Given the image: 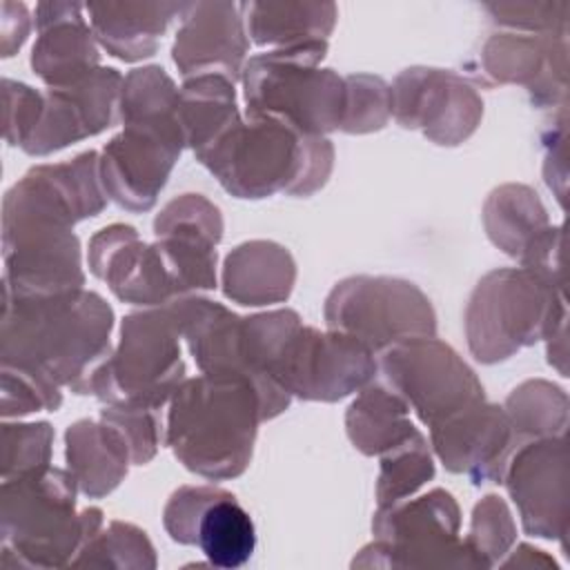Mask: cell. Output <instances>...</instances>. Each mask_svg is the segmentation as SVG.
Returning a JSON list of instances; mask_svg holds the SVG:
<instances>
[{
  "label": "cell",
  "mask_w": 570,
  "mask_h": 570,
  "mask_svg": "<svg viewBox=\"0 0 570 570\" xmlns=\"http://www.w3.org/2000/svg\"><path fill=\"white\" fill-rule=\"evenodd\" d=\"M114 309L96 292L13 296L2 305V363L24 365L60 387L89 394L96 367L111 352Z\"/></svg>",
  "instance_id": "6da1fadb"
},
{
  "label": "cell",
  "mask_w": 570,
  "mask_h": 570,
  "mask_svg": "<svg viewBox=\"0 0 570 570\" xmlns=\"http://www.w3.org/2000/svg\"><path fill=\"white\" fill-rule=\"evenodd\" d=\"M265 421L258 390L240 374L185 379L169 401L165 443L194 474L209 481L240 476Z\"/></svg>",
  "instance_id": "7a4b0ae2"
},
{
  "label": "cell",
  "mask_w": 570,
  "mask_h": 570,
  "mask_svg": "<svg viewBox=\"0 0 570 570\" xmlns=\"http://www.w3.org/2000/svg\"><path fill=\"white\" fill-rule=\"evenodd\" d=\"M196 160L236 198L312 196L332 174L334 145L325 136H303L285 122L247 116Z\"/></svg>",
  "instance_id": "3957f363"
},
{
  "label": "cell",
  "mask_w": 570,
  "mask_h": 570,
  "mask_svg": "<svg viewBox=\"0 0 570 570\" xmlns=\"http://www.w3.org/2000/svg\"><path fill=\"white\" fill-rule=\"evenodd\" d=\"M78 483L69 470H29L2 481V566L60 568L102 528V510H76Z\"/></svg>",
  "instance_id": "277c9868"
},
{
  "label": "cell",
  "mask_w": 570,
  "mask_h": 570,
  "mask_svg": "<svg viewBox=\"0 0 570 570\" xmlns=\"http://www.w3.org/2000/svg\"><path fill=\"white\" fill-rule=\"evenodd\" d=\"M327 40L267 49L247 58L243 96L249 118L285 122L303 136H325L341 129L345 116V76L321 67Z\"/></svg>",
  "instance_id": "5b68a950"
},
{
  "label": "cell",
  "mask_w": 570,
  "mask_h": 570,
  "mask_svg": "<svg viewBox=\"0 0 570 570\" xmlns=\"http://www.w3.org/2000/svg\"><path fill=\"white\" fill-rule=\"evenodd\" d=\"M568 318L566 292L525 267L488 272L465 307V338L479 363L492 365L546 341Z\"/></svg>",
  "instance_id": "8992f818"
},
{
  "label": "cell",
  "mask_w": 570,
  "mask_h": 570,
  "mask_svg": "<svg viewBox=\"0 0 570 570\" xmlns=\"http://www.w3.org/2000/svg\"><path fill=\"white\" fill-rule=\"evenodd\" d=\"M185 381L180 332L167 309L145 307L122 318L120 341L96 367L89 394L107 405L160 410Z\"/></svg>",
  "instance_id": "52a82bcc"
},
{
  "label": "cell",
  "mask_w": 570,
  "mask_h": 570,
  "mask_svg": "<svg viewBox=\"0 0 570 570\" xmlns=\"http://www.w3.org/2000/svg\"><path fill=\"white\" fill-rule=\"evenodd\" d=\"M459 503L443 488L376 508L374 541L354 557L352 568H483L459 539Z\"/></svg>",
  "instance_id": "ba28073f"
},
{
  "label": "cell",
  "mask_w": 570,
  "mask_h": 570,
  "mask_svg": "<svg viewBox=\"0 0 570 570\" xmlns=\"http://www.w3.org/2000/svg\"><path fill=\"white\" fill-rule=\"evenodd\" d=\"M327 330L367 345L376 356L394 343L436 336V314L419 285L396 276H347L325 298Z\"/></svg>",
  "instance_id": "9c48e42d"
},
{
  "label": "cell",
  "mask_w": 570,
  "mask_h": 570,
  "mask_svg": "<svg viewBox=\"0 0 570 570\" xmlns=\"http://www.w3.org/2000/svg\"><path fill=\"white\" fill-rule=\"evenodd\" d=\"M379 372L428 428L485 399L474 370L436 336L407 338L379 354Z\"/></svg>",
  "instance_id": "30bf717a"
},
{
  "label": "cell",
  "mask_w": 570,
  "mask_h": 570,
  "mask_svg": "<svg viewBox=\"0 0 570 570\" xmlns=\"http://www.w3.org/2000/svg\"><path fill=\"white\" fill-rule=\"evenodd\" d=\"M376 354L343 332L298 325L281 347L272 379L301 401H341L374 381Z\"/></svg>",
  "instance_id": "8fae6325"
},
{
  "label": "cell",
  "mask_w": 570,
  "mask_h": 570,
  "mask_svg": "<svg viewBox=\"0 0 570 570\" xmlns=\"http://www.w3.org/2000/svg\"><path fill=\"white\" fill-rule=\"evenodd\" d=\"M185 149L178 116L140 118L122 122L100 151V178L107 198L118 207L149 212Z\"/></svg>",
  "instance_id": "7c38bea8"
},
{
  "label": "cell",
  "mask_w": 570,
  "mask_h": 570,
  "mask_svg": "<svg viewBox=\"0 0 570 570\" xmlns=\"http://www.w3.org/2000/svg\"><path fill=\"white\" fill-rule=\"evenodd\" d=\"M392 91V116L403 129H416L441 147L465 142L483 118L479 91L456 71L439 67L403 69Z\"/></svg>",
  "instance_id": "4fadbf2b"
},
{
  "label": "cell",
  "mask_w": 570,
  "mask_h": 570,
  "mask_svg": "<svg viewBox=\"0 0 570 570\" xmlns=\"http://www.w3.org/2000/svg\"><path fill=\"white\" fill-rule=\"evenodd\" d=\"M163 525L171 541L198 546L209 566H245L256 548V528L238 499L218 485H183L165 510Z\"/></svg>",
  "instance_id": "5bb4252c"
},
{
  "label": "cell",
  "mask_w": 570,
  "mask_h": 570,
  "mask_svg": "<svg viewBox=\"0 0 570 570\" xmlns=\"http://www.w3.org/2000/svg\"><path fill=\"white\" fill-rule=\"evenodd\" d=\"M501 481L519 510L523 532L566 546L570 517L566 436L532 439L517 445Z\"/></svg>",
  "instance_id": "9a60e30c"
},
{
  "label": "cell",
  "mask_w": 570,
  "mask_h": 570,
  "mask_svg": "<svg viewBox=\"0 0 570 570\" xmlns=\"http://www.w3.org/2000/svg\"><path fill=\"white\" fill-rule=\"evenodd\" d=\"M122 80L118 69L98 67L71 85L42 91V114L20 149L29 156H49L116 125Z\"/></svg>",
  "instance_id": "2e32d148"
},
{
  "label": "cell",
  "mask_w": 570,
  "mask_h": 570,
  "mask_svg": "<svg viewBox=\"0 0 570 570\" xmlns=\"http://www.w3.org/2000/svg\"><path fill=\"white\" fill-rule=\"evenodd\" d=\"M479 80L523 85L534 107L566 109L568 33L494 31L479 53Z\"/></svg>",
  "instance_id": "e0dca14e"
},
{
  "label": "cell",
  "mask_w": 570,
  "mask_h": 570,
  "mask_svg": "<svg viewBox=\"0 0 570 570\" xmlns=\"http://www.w3.org/2000/svg\"><path fill=\"white\" fill-rule=\"evenodd\" d=\"M223 229L220 209L200 194H180L156 214V243L180 298L216 287V247Z\"/></svg>",
  "instance_id": "ac0fdd59"
},
{
  "label": "cell",
  "mask_w": 570,
  "mask_h": 570,
  "mask_svg": "<svg viewBox=\"0 0 570 570\" xmlns=\"http://www.w3.org/2000/svg\"><path fill=\"white\" fill-rule=\"evenodd\" d=\"M87 261L91 274L122 303L163 307L180 298L158 243H145L131 225L114 223L96 232Z\"/></svg>",
  "instance_id": "d6986e66"
},
{
  "label": "cell",
  "mask_w": 570,
  "mask_h": 570,
  "mask_svg": "<svg viewBox=\"0 0 570 570\" xmlns=\"http://www.w3.org/2000/svg\"><path fill=\"white\" fill-rule=\"evenodd\" d=\"M430 443L445 470L465 474L474 485L499 483L519 445L505 410L485 399L432 425Z\"/></svg>",
  "instance_id": "ffe728a7"
},
{
  "label": "cell",
  "mask_w": 570,
  "mask_h": 570,
  "mask_svg": "<svg viewBox=\"0 0 570 570\" xmlns=\"http://www.w3.org/2000/svg\"><path fill=\"white\" fill-rule=\"evenodd\" d=\"M249 38L243 9L236 2H187L171 47V60L180 76L218 73L240 80L247 62Z\"/></svg>",
  "instance_id": "44dd1931"
},
{
  "label": "cell",
  "mask_w": 570,
  "mask_h": 570,
  "mask_svg": "<svg viewBox=\"0 0 570 570\" xmlns=\"http://www.w3.org/2000/svg\"><path fill=\"white\" fill-rule=\"evenodd\" d=\"M36 29L31 69L47 87L71 85L100 67L98 40L85 18V4L40 2Z\"/></svg>",
  "instance_id": "7402d4cb"
},
{
  "label": "cell",
  "mask_w": 570,
  "mask_h": 570,
  "mask_svg": "<svg viewBox=\"0 0 570 570\" xmlns=\"http://www.w3.org/2000/svg\"><path fill=\"white\" fill-rule=\"evenodd\" d=\"M187 2H91L85 4L91 31L107 53L136 62L158 51L160 38Z\"/></svg>",
  "instance_id": "603a6c76"
},
{
  "label": "cell",
  "mask_w": 570,
  "mask_h": 570,
  "mask_svg": "<svg viewBox=\"0 0 570 570\" xmlns=\"http://www.w3.org/2000/svg\"><path fill=\"white\" fill-rule=\"evenodd\" d=\"M220 281L225 296L238 305L283 303L294 289L296 263L289 249L274 240H245L227 254Z\"/></svg>",
  "instance_id": "cb8c5ba5"
},
{
  "label": "cell",
  "mask_w": 570,
  "mask_h": 570,
  "mask_svg": "<svg viewBox=\"0 0 570 570\" xmlns=\"http://www.w3.org/2000/svg\"><path fill=\"white\" fill-rule=\"evenodd\" d=\"M65 459L78 490L89 499H100L127 476L131 452L111 423L80 419L65 432Z\"/></svg>",
  "instance_id": "d4e9b609"
},
{
  "label": "cell",
  "mask_w": 570,
  "mask_h": 570,
  "mask_svg": "<svg viewBox=\"0 0 570 570\" xmlns=\"http://www.w3.org/2000/svg\"><path fill=\"white\" fill-rule=\"evenodd\" d=\"M240 9L247 38L269 49L327 40L338 18L334 2H240Z\"/></svg>",
  "instance_id": "484cf974"
},
{
  "label": "cell",
  "mask_w": 570,
  "mask_h": 570,
  "mask_svg": "<svg viewBox=\"0 0 570 570\" xmlns=\"http://www.w3.org/2000/svg\"><path fill=\"white\" fill-rule=\"evenodd\" d=\"M178 120L185 147L196 154L214 145L240 120L234 82L218 73L187 78L178 94Z\"/></svg>",
  "instance_id": "4316f807"
},
{
  "label": "cell",
  "mask_w": 570,
  "mask_h": 570,
  "mask_svg": "<svg viewBox=\"0 0 570 570\" xmlns=\"http://www.w3.org/2000/svg\"><path fill=\"white\" fill-rule=\"evenodd\" d=\"M345 430L352 445L365 456L383 454L405 441L416 428L410 421L407 403L387 385L370 383L358 390L345 414Z\"/></svg>",
  "instance_id": "83f0119b"
},
{
  "label": "cell",
  "mask_w": 570,
  "mask_h": 570,
  "mask_svg": "<svg viewBox=\"0 0 570 570\" xmlns=\"http://www.w3.org/2000/svg\"><path fill=\"white\" fill-rule=\"evenodd\" d=\"M550 225L539 194L521 183H508L490 191L483 203L488 238L508 256L517 258Z\"/></svg>",
  "instance_id": "f1b7e54d"
},
{
  "label": "cell",
  "mask_w": 570,
  "mask_h": 570,
  "mask_svg": "<svg viewBox=\"0 0 570 570\" xmlns=\"http://www.w3.org/2000/svg\"><path fill=\"white\" fill-rule=\"evenodd\" d=\"M503 410L519 445L532 439L566 436L568 394L546 379H528L519 383L508 394Z\"/></svg>",
  "instance_id": "f546056e"
},
{
  "label": "cell",
  "mask_w": 570,
  "mask_h": 570,
  "mask_svg": "<svg viewBox=\"0 0 570 570\" xmlns=\"http://www.w3.org/2000/svg\"><path fill=\"white\" fill-rule=\"evenodd\" d=\"M434 476V461L425 436L414 430L405 441L381 454L376 476V508H390L410 499Z\"/></svg>",
  "instance_id": "4dcf8cb0"
},
{
  "label": "cell",
  "mask_w": 570,
  "mask_h": 570,
  "mask_svg": "<svg viewBox=\"0 0 570 570\" xmlns=\"http://www.w3.org/2000/svg\"><path fill=\"white\" fill-rule=\"evenodd\" d=\"M71 566H100L125 570H154L156 550L145 530L134 523L111 521L102 525L78 552Z\"/></svg>",
  "instance_id": "1f68e13d"
},
{
  "label": "cell",
  "mask_w": 570,
  "mask_h": 570,
  "mask_svg": "<svg viewBox=\"0 0 570 570\" xmlns=\"http://www.w3.org/2000/svg\"><path fill=\"white\" fill-rule=\"evenodd\" d=\"M517 541V525L508 503L499 494H485L472 510L465 543L483 568L501 563Z\"/></svg>",
  "instance_id": "d6a6232c"
},
{
  "label": "cell",
  "mask_w": 570,
  "mask_h": 570,
  "mask_svg": "<svg viewBox=\"0 0 570 570\" xmlns=\"http://www.w3.org/2000/svg\"><path fill=\"white\" fill-rule=\"evenodd\" d=\"M345 87L347 100L341 131L370 134L383 129L392 118L390 85L374 73H347Z\"/></svg>",
  "instance_id": "836d02e7"
},
{
  "label": "cell",
  "mask_w": 570,
  "mask_h": 570,
  "mask_svg": "<svg viewBox=\"0 0 570 570\" xmlns=\"http://www.w3.org/2000/svg\"><path fill=\"white\" fill-rule=\"evenodd\" d=\"M62 405L60 385L38 370L2 363V405L4 419L22 416L40 410L56 412Z\"/></svg>",
  "instance_id": "e575fe53"
},
{
  "label": "cell",
  "mask_w": 570,
  "mask_h": 570,
  "mask_svg": "<svg viewBox=\"0 0 570 570\" xmlns=\"http://www.w3.org/2000/svg\"><path fill=\"white\" fill-rule=\"evenodd\" d=\"M53 428L38 423H2V481L51 463Z\"/></svg>",
  "instance_id": "d590c367"
},
{
  "label": "cell",
  "mask_w": 570,
  "mask_h": 570,
  "mask_svg": "<svg viewBox=\"0 0 570 570\" xmlns=\"http://www.w3.org/2000/svg\"><path fill=\"white\" fill-rule=\"evenodd\" d=\"M483 11L505 31L568 33V2H485Z\"/></svg>",
  "instance_id": "8d00e7d4"
},
{
  "label": "cell",
  "mask_w": 570,
  "mask_h": 570,
  "mask_svg": "<svg viewBox=\"0 0 570 570\" xmlns=\"http://www.w3.org/2000/svg\"><path fill=\"white\" fill-rule=\"evenodd\" d=\"M100 419L111 423L125 436L134 465H145L156 456L163 436L158 410L107 405L100 410Z\"/></svg>",
  "instance_id": "74e56055"
},
{
  "label": "cell",
  "mask_w": 570,
  "mask_h": 570,
  "mask_svg": "<svg viewBox=\"0 0 570 570\" xmlns=\"http://www.w3.org/2000/svg\"><path fill=\"white\" fill-rule=\"evenodd\" d=\"M4 89V140L13 147H22V142L33 131L40 114H42V91L24 82H16L11 78L2 80Z\"/></svg>",
  "instance_id": "f35d334b"
},
{
  "label": "cell",
  "mask_w": 570,
  "mask_h": 570,
  "mask_svg": "<svg viewBox=\"0 0 570 570\" xmlns=\"http://www.w3.org/2000/svg\"><path fill=\"white\" fill-rule=\"evenodd\" d=\"M561 243L563 229L561 225H548L519 256L521 267L530 269L546 283L563 289V272H561Z\"/></svg>",
  "instance_id": "ab89813d"
},
{
  "label": "cell",
  "mask_w": 570,
  "mask_h": 570,
  "mask_svg": "<svg viewBox=\"0 0 570 570\" xmlns=\"http://www.w3.org/2000/svg\"><path fill=\"white\" fill-rule=\"evenodd\" d=\"M31 27L29 11L22 2H0V36L2 58L13 56L27 40Z\"/></svg>",
  "instance_id": "60d3db41"
},
{
  "label": "cell",
  "mask_w": 570,
  "mask_h": 570,
  "mask_svg": "<svg viewBox=\"0 0 570 570\" xmlns=\"http://www.w3.org/2000/svg\"><path fill=\"white\" fill-rule=\"evenodd\" d=\"M548 363L561 374V376H568V367H566V323L554 330L548 338Z\"/></svg>",
  "instance_id": "b9f144b4"
},
{
  "label": "cell",
  "mask_w": 570,
  "mask_h": 570,
  "mask_svg": "<svg viewBox=\"0 0 570 570\" xmlns=\"http://www.w3.org/2000/svg\"><path fill=\"white\" fill-rule=\"evenodd\" d=\"M517 554H512L510 559L503 561V566H525V568H532V566H546V568H554V561L539 548H532V546H517L514 550Z\"/></svg>",
  "instance_id": "7bdbcfd3"
}]
</instances>
